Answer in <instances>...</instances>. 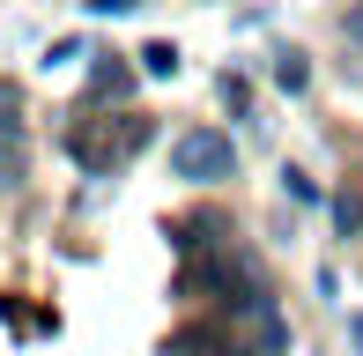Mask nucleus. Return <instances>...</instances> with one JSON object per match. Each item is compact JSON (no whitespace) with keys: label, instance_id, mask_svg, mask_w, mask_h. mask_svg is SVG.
Wrapping results in <instances>:
<instances>
[{"label":"nucleus","instance_id":"1","mask_svg":"<svg viewBox=\"0 0 363 356\" xmlns=\"http://www.w3.org/2000/svg\"><path fill=\"white\" fill-rule=\"evenodd\" d=\"M230 171H238V149H230V134H216V126H186L171 141V178H186V186H223Z\"/></svg>","mask_w":363,"mask_h":356},{"label":"nucleus","instance_id":"2","mask_svg":"<svg viewBox=\"0 0 363 356\" xmlns=\"http://www.w3.org/2000/svg\"><path fill=\"white\" fill-rule=\"evenodd\" d=\"M238 319H245V334H252V349H259V356H282V349H289V327H282V312H274L267 289L238 297Z\"/></svg>","mask_w":363,"mask_h":356},{"label":"nucleus","instance_id":"3","mask_svg":"<svg viewBox=\"0 0 363 356\" xmlns=\"http://www.w3.org/2000/svg\"><path fill=\"white\" fill-rule=\"evenodd\" d=\"M23 178V119H15V96L0 89V186Z\"/></svg>","mask_w":363,"mask_h":356},{"label":"nucleus","instance_id":"4","mask_svg":"<svg viewBox=\"0 0 363 356\" xmlns=\"http://www.w3.org/2000/svg\"><path fill=\"white\" fill-rule=\"evenodd\" d=\"M126 89H134V67H119V60H104V67L89 74V96H96V104H104V96H126Z\"/></svg>","mask_w":363,"mask_h":356},{"label":"nucleus","instance_id":"5","mask_svg":"<svg viewBox=\"0 0 363 356\" xmlns=\"http://www.w3.org/2000/svg\"><path fill=\"white\" fill-rule=\"evenodd\" d=\"M141 74H156V82H163V74H178V45H171V38L141 45Z\"/></svg>","mask_w":363,"mask_h":356},{"label":"nucleus","instance_id":"6","mask_svg":"<svg viewBox=\"0 0 363 356\" xmlns=\"http://www.w3.org/2000/svg\"><path fill=\"white\" fill-rule=\"evenodd\" d=\"M274 82H282V89H304V82H311L304 52H274Z\"/></svg>","mask_w":363,"mask_h":356},{"label":"nucleus","instance_id":"7","mask_svg":"<svg viewBox=\"0 0 363 356\" xmlns=\"http://www.w3.org/2000/svg\"><path fill=\"white\" fill-rule=\"evenodd\" d=\"M334 223H341V238L363 223V201H356V193H341V201H334Z\"/></svg>","mask_w":363,"mask_h":356},{"label":"nucleus","instance_id":"8","mask_svg":"<svg viewBox=\"0 0 363 356\" xmlns=\"http://www.w3.org/2000/svg\"><path fill=\"white\" fill-rule=\"evenodd\" d=\"M282 186H289V201H319V186H311L304 171H282Z\"/></svg>","mask_w":363,"mask_h":356},{"label":"nucleus","instance_id":"9","mask_svg":"<svg viewBox=\"0 0 363 356\" xmlns=\"http://www.w3.org/2000/svg\"><path fill=\"white\" fill-rule=\"evenodd\" d=\"M141 0H89V15H134Z\"/></svg>","mask_w":363,"mask_h":356},{"label":"nucleus","instance_id":"10","mask_svg":"<svg viewBox=\"0 0 363 356\" xmlns=\"http://www.w3.org/2000/svg\"><path fill=\"white\" fill-rule=\"evenodd\" d=\"M341 30H349V45H363V0H356L349 15H341Z\"/></svg>","mask_w":363,"mask_h":356},{"label":"nucleus","instance_id":"11","mask_svg":"<svg viewBox=\"0 0 363 356\" xmlns=\"http://www.w3.org/2000/svg\"><path fill=\"white\" fill-rule=\"evenodd\" d=\"M356 349H363V312H356Z\"/></svg>","mask_w":363,"mask_h":356}]
</instances>
